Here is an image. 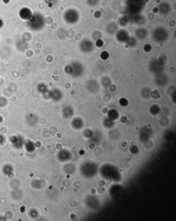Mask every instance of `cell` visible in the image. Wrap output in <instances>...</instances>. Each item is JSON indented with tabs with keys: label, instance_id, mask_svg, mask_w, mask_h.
<instances>
[{
	"label": "cell",
	"instance_id": "cell-9",
	"mask_svg": "<svg viewBox=\"0 0 176 221\" xmlns=\"http://www.w3.org/2000/svg\"><path fill=\"white\" fill-rule=\"evenodd\" d=\"M3 21L1 19H0V28H1V27L3 26Z\"/></svg>",
	"mask_w": 176,
	"mask_h": 221
},
{
	"label": "cell",
	"instance_id": "cell-7",
	"mask_svg": "<svg viewBox=\"0 0 176 221\" xmlns=\"http://www.w3.org/2000/svg\"><path fill=\"white\" fill-rule=\"evenodd\" d=\"M41 182H42L41 180H36V181L33 182V183L35 184V185H33V187L36 188L37 185H38V189L39 188H41V185H41V184L40 185V184L41 183Z\"/></svg>",
	"mask_w": 176,
	"mask_h": 221
},
{
	"label": "cell",
	"instance_id": "cell-2",
	"mask_svg": "<svg viewBox=\"0 0 176 221\" xmlns=\"http://www.w3.org/2000/svg\"><path fill=\"white\" fill-rule=\"evenodd\" d=\"M10 140L14 147L17 149L22 148L24 144L23 138L20 136H13Z\"/></svg>",
	"mask_w": 176,
	"mask_h": 221
},
{
	"label": "cell",
	"instance_id": "cell-5",
	"mask_svg": "<svg viewBox=\"0 0 176 221\" xmlns=\"http://www.w3.org/2000/svg\"><path fill=\"white\" fill-rule=\"evenodd\" d=\"M3 172L6 175L11 174L13 172V168L10 164H6L3 167Z\"/></svg>",
	"mask_w": 176,
	"mask_h": 221
},
{
	"label": "cell",
	"instance_id": "cell-1",
	"mask_svg": "<svg viewBox=\"0 0 176 221\" xmlns=\"http://www.w3.org/2000/svg\"><path fill=\"white\" fill-rule=\"evenodd\" d=\"M28 23L29 27L33 30H39L44 26V18L40 14H33L30 19L28 20Z\"/></svg>",
	"mask_w": 176,
	"mask_h": 221
},
{
	"label": "cell",
	"instance_id": "cell-6",
	"mask_svg": "<svg viewBox=\"0 0 176 221\" xmlns=\"http://www.w3.org/2000/svg\"><path fill=\"white\" fill-rule=\"evenodd\" d=\"M29 214H30V216L32 218H36L38 216V213L37 212V211L35 209L30 210V212H29Z\"/></svg>",
	"mask_w": 176,
	"mask_h": 221
},
{
	"label": "cell",
	"instance_id": "cell-4",
	"mask_svg": "<svg viewBox=\"0 0 176 221\" xmlns=\"http://www.w3.org/2000/svg\"><path fill=\"white\" fill-rule=\"evenodd\" d=\"M25 148L27 152L32 153L35 151L36 147L34 142L31 141H28L25 143Z\"/></svg>",
	"mask_w": 176,
	"mask_h": 221
},
{
	"label": "cell",
	"instance_id": "cell-3",
	"mask_svg": "<svg viewBox=\"0 0 176 221\" xmlns=\"http://www.w3.org/2000/svg\"><path fill=\"white\" fill-rule=\"evenodd\" d=\"M33 14L30 9L27 7H23L20 9L19 11V16L22 19L28 20L32 16Z\"/></svg>",
	"mask_w": 176,
	"mask_h": 221
},
{
	"label": "cell",
	"instance_id": "cell-8",
	"mask_svg": "<svg viewBox=\"0 0 176 221\" xmlns=\"http://www.w3.org/2000/svg\"><path fill=\"white\" fill-rule=\"evenodd\" d=\"M5 141V139L3 135H0V145H3Z\"/></svg>",
	"mask_w": 176,
	"mask_h": 221
}]
</instances>
